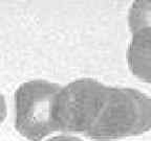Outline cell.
I'll list each match as a JSON object with an SVG mask.
<instances>
[{"label":"cell","instance_id":"1","mask_svg":"<svg viewBox=\"0 0 151 141\" xmlns=\"http://www.w3.org/2000/svg\"><path fill=\"white\" fill-rule=\"evenodd\" d=\"M52 118L57 131L94 140L139 136L151 130V98L137 89L81 78L62 87Z\"/></svg>","mask_w":151,"mask_h":141},{"label":"cell","instance_id":"2","mask_svg":"<svg viewBox=\"0 0 151 141\" xmlns=\"http://www.w3.org/2000/svg\"><path fill=\"white\" fill-rule=\"evenodd\" d=\"M62 89L55 83L35 80L23 83L15 93V127L23 137L39 141L57 131L52 107Z\"/></svg>","mask_w":151,"mask_h":141},{"label":"cell","instance_id":"3","mask_svg":"<svg viewBox=\"0 0 151 141\" xmlns=\"http://www.w3.org/2000/svg\"><path fill=\"white\" fill-rule=\"evenodd\" d=\"M127 61L130 70L137 78L151 83V27L132 33Z\"/></svg>","mask_w":151,"mask_h":141},{"label":"cell","instance_id":"4","mask_svg":"<svg viewBox=\"0 0 151 141\" xmlns=\"http://www.w3.org/2000/svg\"><path fill=\"white\" fill-rule=\"evenodd\" d=\"M131 33L151 27V0H137L132 3L128 15Z\"/></svg>","mask_w":151,"mask_h":141},{"label":"cell","instance_id":"5","mask_svg":"<svg viewBox=\"0 0 151 141\" xmlns=\"http://www.w3.org/2000/svg\"><path fill=\"white\" fill-rule=\"evenodd\" d=\"M5 116H6V105H5L4 97L0 93V125L4 120Z\"/></svg>","mask_w":151,"mask_h":141},{"label":"cell","instance_id":"6","mask_svg":"<svg viewBox=\"0 0 151 141\" xmlns=\"http://www.w3.org/2000/svg\"><path fill=\"white\" fill-rule=\"evenodd\" d=\"M46 141H83V140H81L80 138H77V137L62 135V136H57L52 139H48V140H46Z\"/></svg>","mask_w":151,"mask_h":141}]
</instances>
